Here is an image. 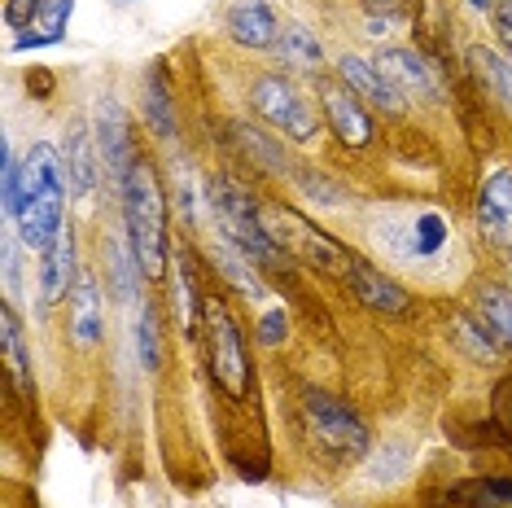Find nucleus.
<instances>
[{"mask_svg":"<svg viewBox=\"0 0 512 508\" xmlns=\"http://www.w3.org/2000/svg\"><path fill=\"white\" fill-rule=\"evenodd\" d=\"M276 53L285 57V62H298V66H316L320 62V44L311 36L307 27H285L281 40H276Z\"/></svg>","mask_w":512,"mask_h":508,"instance_id":"nucleus-22","label":"nucleus"},{"mask_svg":"<svg viewBox=\"0 0 512 508\" xmlns=\"http://www.w3.org/2000/svg\"><path fill=\"white\" fill-rule=\"evenodd\" d=\"M302 421H307V438L329 465H351L368 452V430L346 403H337L324 390H307L302 395Z\"/></svg>","mask_w":512,"mask_h":508,"instance_id":"nucleus-4","label":"nucleus"},{"mask_svg":"<svg viewBox=\"0 0 512 508\" xmlns=\"http://www.w3.org/2000/svg\"><path fill=\"white\" fill-rule=\"evenodd\" d=\"M346 276H351V290H355V298H359L364 307L386 311V316H399V311H407V294L390 281L386 272L372 268L364 254H355V259H351V272H346Z\"/></svg>","mask_w":512,"mask_h":508,"instance_id":"nucleus-12","label":"nucleus"},{"mask_svg":"<svg viewBox=\"0 0 512 508\" xmlns=\"http://www.w3.org/2000/svg\"><path fill=\"white\" fill-rule=\"evenodd\" d=\"M215 259H219V268L228 272V281H232V285H241V290H246L250 298H259V294H263V290H259V276L250 272V259H246V254H241V250L224 246V250L215 254Z\"/></svg>","mask_w":512,"mask_h":508,"instance_id":"nucleus-23","label":"nucleus"},{"mask_svg":"<svg viewBox=\"0 0 512 508\" xmlns=\"http://www.w3.org/2000/svg\"><path fill=\"white\" fill-rule=\"evenodd\" d=\"M495 27H499V40L512 49V0H495Z\"/></svg>","mask_w":512,"mask_h":508,"instance_id":"nucleus-29","label":"nucleus"},{"mask_svg":"<svg viewBox=\"0 0 512 508\" xmlns=\"http://www.w3.org/2000/svg\"><path fill=\"white\" fill-rule=\"evenodd\" d=\"M206 202H211V215L219 219V233L228 237L232 250H241L246 259L254 263V268H289V254L276 246L272 237H267L263 219H259V206H254V198L241 184H232L228 176L211 180V189H206Z\"/></svg>","mask_w":512,"mask_h":508,"instance_id":"nucleus-3","label":"nucleus"},{"mask_svg":"<svg viewBox=\"0 0 512 508\" xmlns=\"http://www.w3.org/2000/svg\"><path fill=\"white\" fill-rule=\"evenodd\" d=\"M342 79H346V88L355 92L359 101H368V106H377V110H386V114H403V88L394 84V79L381 75V66L377 62H364V57H342Z\"/></svg>","mask_w":512,"mask_h":508,"instance_id":"nucleus-9","label":"nucleus"},{"mask_svg":"<svg viewBox=\"0 0 512 508\" xmlns=\"http://www.w3.org/2000/svg\"><path fill=\"white\" fill-rule=\"evenodd\" d=\"M477 311H482L491 338L512 351V290H495V285L477 290Z\"/></svg>","mask_w":512,"mask_h":508,"instance_id":"nucleus-20","label":"nucleus"},{"mask_svg":"<svg viewBox=\"0 0 512 508\" xmlns=\"http://www.w3.org/2000/svg\"><path fill=\"white\" fill-rule=\"evenodd\" d=\"M259 338H263V346L285 342V311H267V316H263V329H259Z\"/></svg>","mask_w":512,"mask_h":508,"instance_id":"nucleus-28","label":"nucleus"},{"mask_svg":"<svg viewBox=\"0 0 512 508\" xmlns=\"http://www.w3.org/2000/svg\"><path fill=\"white\" fill-rule=\"evenodd\" d=\"M66 154H62V167H66V184L84 198L92 193V184H97V163H101V149L92 145V132L88 123H71V132H66Z\"/></svg>","mask_w":512,"mask_h":508,"instance_id":"nucleus-15","label":"nucleus"},{"mask_svg":"<svg viewBox=\"0 0 512 508\" xmlns=\"http://www.w3.org/2000/svg\"><path fill=\"white\" fill-rule=\"evenodd\" d=\"M495 421H499V430L512 434V381H499V390H495Z\"/></svg>","mask_w":512,"mask_h":508,"instance_id":"nucleus-27","label":"nucleus"},{"mask_svg":"<svg viewBox=\"0 0 512 508\" xmlns=\"http://www.w3.org/2000/svg\"><path fill=\"white\" fill-rule=\"evenodd\" d=\"M259 219H263L267 237H272L276 246L289 254V259L311 263V268L333 272V276H346V272H351L355 250H346L342 241H333L329 233H320L311 219L294 215L289 206H259Z\"/></svg>","mask_w":512,"mask_h":508,"instance_id":"nucleus-5","label":"nucleus"},{"mask_svg":"<svg viewBox=\"0 0 512 508\" xmlns=\"http://www.w3.org/2000/svg\"><path fill=\"white\" fill-rule=\"evenodd\" d=\"M0 346H5V368L9 377L18 381V390L31 395V364H27V346H22V329H18V316L14 307H0Z\"/></svg>","mask_w":512,"mask_h":508,"instance_id":"nucleus-19","label":"nucleus"},{"mask_svg":"<svg viewBox=\"0 0 512 508\" xmlns=\"http://www.w3.org/2000/svg\"><path fill=\"white\" fill-rule=\"evenodd\" d=\"M473 5H477V9H491V5H495V0H473Z\"/></svg>","mask_w":512,"mask_h":508,"instance_id":"nucleus-32","label":"nucleus"},{"mask_svg":"<svg viewBox=\"0 0 512 508\" xmlns=\"http://www.w3.org/2000/svg\"><path fill=\"white\" fill-rule=\"evenodd\" d=\"M202 320H206V360H211V377L219 390L232 399L250 395V360L246 342H241L237 320L228 316V307L219 298H202Z\"/></svg>","mask_w":512,"mask_h":508,"instance_id":"nucleus-6","label":"nucleus"},{"mask_svg":"<svg viewBox=\"0 0 512 508\" xmlns=\"http://www.w3.org/2000/svg\"><path fill=\"white\" fill-rule=\"evenodd\" d=\"M101 290H97V276H79L75 290H71V333L79 346H97L101 342Z\"/></svg>","mask_w":512,"mask_h":508,"instance_id":"nucleus-17","label":"nucleus"},{"mask_svg":"<svg viewBox=\"0 0 512 508\" xmlns=\"http://www.w3.org/2000/svg\"><path fill=\"white\" fill-rule=\"evenodd\" d=\"M14 281H18V259H14V241H5V285L14 294Z\"/></svg>","mask_w":512,"mask_h":508,"instance_id":"nucleus-31","label":"nucleus"},{"mask_svg":"<svg viewBox=\"0 0 512 508\" xmlns=\"http://www.w3.org/2000/svg\"><path fill=\"white\" fill-rule=\"evenodd\" d=\"M250 101H254V114H263V123L281 127L289 141H311V136L320 132L316 110H311L307 101H302L298 92H294V84H289V79H281V75L254 79Z\"/></svg>","mask_w":512,"mask_h":508,"instance_id":"nucleus-7","label":"nucleus"},{"mask_svg":"<svg viewBox=\"0 0 512 508\" xmlns=\"http://www.w3.org/2000/svg\"><path fill=\"white\" fill-rule=\"evenodd\" d=\"M377 14H399V18H407L416 9V0H368Z\"/></svg>","mask_w":512,"mask_h":508,"instance_id":"nucleus-30","label":"nucleus"},{"mask_svg":"<svg viewBox=\"0 0 512 508\" xmlns=\"http://www.w3.org/2000/svg\"><path fill=\"white\" fill-rule=\"evenodd\" d=\"M136 338H141V364H145V368H158L162 351H158V316H154V307H145V311H141Z\"/></svg>","mask_w":512,"mask_h":508,"instance_id":"nucleus-24","label":"nucleus"},{"mask_svg":"<svg viewBox=\"0 0 512 508\" xmlns=\"http://www.w3.org/2000/svg\"><path fill=\"white\" fill-rule=\"evenodd\" d=\"M123 215H127V246L136 250V263H141L145 276L167 272V219H162V189L158 176L145 158H136L132 171L123 180Z\"/></svg>","mask_w":512,"mask_h":508,"instance_id":"nucleus-2","label":"nucleus"},{"mask_svg":"<svg viewBox=\"0 0 512 508\" xmlns=\"http://www.w3.org/2000/svg\"><path fill=\"white\" fill-rule=\"evenodd\" d=\"M71 9H75V0H44L36 22H31L27 31H18V49H44V44H57L66 36Z\"/></svg>","mask_w":512,"mask_h":508,"instance_id":"nucleus-18","label":"nucleus"},{"mask_svg":"<svg viewBox=\"0 0 512 508\" xmlns=\"http://www.w3.org/2000/svg\"><path fill=\"white\" fill-rule=\"evenodd\" d=\"M477 233L495 250H512V171L499 167L482 180L477 193Z\"/></svg>","mask_w":512,"mask_h":508,"instance_id":"nucleus-8","label":"nucleus"},{"mask_svg":"<svg viewBox=\"0 0 512 508\" xmlns=\"http://www.w3.org/2000/svg\"><path fill=\"white\" fill-rule=\"evenodd\" d=\"M320 97H324V114H329L337 141L346 149H364L368 136H372V119L364 114V101H359L346 84H324Z\"/></svg>","mask_w":512,"mask_h":508,"instance_id":"nucleus-10","label":"nucleus"},{"mask_svg":"<svg viewBox=\"0 0 512 508\" xmlns=\"http://www.w3.org/2000/svg\"><path fill=\"white\" fill-rule=\"evenodd\" d=\"M40 9H44V0H5V27L27 31Z\"/></svg>","mask_w":512,"mask_h":508,"instance_id":"nucleus-26","label":"nucleus"},{"mask_svg":"<svg viewBox=\"0 0 512 508\" xmlns=\"http://www.w3.org/2000/svg\"><path fill=\"white\" fill-rule=\"evenodd\" d=\"M62 206H66V167L53 145H36L22 163V189H18V233L31 250H49L62 233Z\"/></svg>","mask_w":512,"mask_h":508,"instance_id":"nucleus-1","label":"nucleus"},{"mask_svg":"<svg viewBox=\"0 0 512 508\" xmlns=\"http://www.w3.org/2000/svg\"><path fill=\"white\" fill-rule=\"evenodd\" d=\"M228 36L246 49H276L281 40V27H276V14L259 0H246V5H232L228 14Z\"/></svg>","mask_w":512,"mask_h":508,"instance_id":"nucleus-16","label":"nucleus"},{"mask_svg":"<svg viewBox=\"0 0 512 508\" xmlns=\"http://www.w3.org/2000/svg\"><path fill=\"white\" fill-rule=\"evenodd\" d=\"M377 66H381V75L394 79L399 88L407 92H416V97H438V75H434V66L425 62L416 49H386L377 57Z\"/></svg>","mask_w":512,"mask_h":508,"instance_id":"nucleus-13","label":"nucleus"},{"mask_svg":"<svg viewBox=\"0 0 512 508\" xmlns=\"http://www.w3.org/2000/svg\"><path fill=\"white\" fill-rule=\"evenodd\" d=\"M145 119L158 136H176V114H171V97H167V84H162L158 71L149 75V84H145Z\"/></svg>","mask_w":512,"mask_h":508,"instance_id":"nucleus-21","label":"nucleus"},{"mask_svg":"<svg viewBox=\"0 0 512 508\" xmlns=\"http://www.w3.org/2000/svg\"><path fill=\"white\" fill-rule=\"evenodd\" d=\"M97 149H101V163L110 167L114 180H127L136 154H132V132H127V114L119 101H101L97 110Z\"/></svg>","mask_w":512,"mask_h":508,"instance_id":"nucleus-11","label":"nucleus"},{"mask_svg":"<svg viewBox=\"0 0 512 508\" xmlns=\"http://www.w3.org/2000/svg\"><path fill=\"white\" fill-rule=\"evenodd\" d=\"M442 241H447V224H442V215H421L416 219V254H438Z\"/></svg>","mask_w":512,"mask_h":508,"instance_id":"nucleus-25","label":"nucleus"},{"mask_svg":"<svg viewBox=\"0 0 512 508\" xmlns=\"http://www.w3.org/2000/svg\"><path fill=\"white\" fill-rule=\"evenodd\" d=\"M75 233L71 224L57 233V241L49 250H44V276H40V298L44 303H57V298H66L75 290Z\"/></svg>","mask_w":512,"mask_h":508,"instance_id":"nucleus-14","label":"nucleus"}]
</instances>
